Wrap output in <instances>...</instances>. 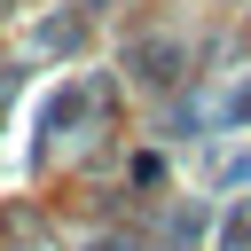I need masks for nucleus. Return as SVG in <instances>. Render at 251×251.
Wrapping results in <instances>:
<instances>
[{
    "label": "nucleus",
    "instance_id": "nucleus-1",
    "mask_svg": "<svg viewBox=\"0 0 251 251\" xmlns=\"http://www.w3.org/2000/svg\"><path fill=\"white\" fill-rule=\"evenodd\" d=\"M133 63H141V78H173V63H180V55H173V47H141Z\"/></svg>",
    "mask_w": 251,
    "mask_h": 251
},
{
    "label": "nucleus",
    "instance_id": "nucleus-2",
    "mask_svg": "<svg viewBox=\"0 0 251 251\" xmlns=\"http://www.w3.org/2000/svg\"><path fill=\"white\" fill-rule=\"evenodd\" d=\"M227 118H235V126H251V86H243V94L227 102Z\"/></svg>",
    "mask_w": 251,
    "mask_h": 251
}]
</instances>
